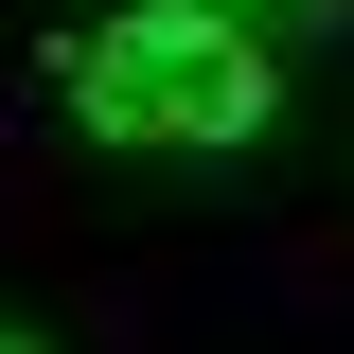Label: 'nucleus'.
Listing matches in <instances>:
<instances>
[{"label":"nucleus","mask_w":354,"mask_h":354,"mask_svg":"<svg viewBox=\"0 0 354 354\" xmlns=\"http://www.w3.org/2000/svg\"><path fill=\"white\" fill-rule=\"evenodd\" d=\"M53 71H71L88 142H177V160L266 142V106H283V71H266L248 18H213V0H124V18H88Z\"/></svg>","instance_id":"obj_1"},{"label":"nucleus","mask_w":354,"mask_h":354,"mask_svg":"<svg viewBox=\"0 0 354 354\" xmlns=\"http://www.w3.org/2000/svg\"><path fill=\"white\" fill-rule=\"evenodd\" d=\"M0 354H36V337H0Z\"/></svg>","instance_id":"obj_2"}]
</instances>
